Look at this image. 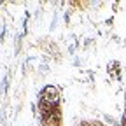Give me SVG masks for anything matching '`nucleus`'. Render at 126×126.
Instances as JSON below:
<instances>
[{
    "mask_svg": "<svg viewBox=\"0 0 126 126\" xmlns=\"http://www.w3.org/2000/svg\"><path fill=\"white\" fill-rule=\"evenodd\" d=\"M56 25H58V14H54V16H53V19H51V25H49V28H51V30H54V28H56Z\"/></svg>",
    "mask_w": 126,
    "mask_h": 126,
    "instance_id": "nucleus-4",
    "label": "nucleus"
},
{
    "mask_svg": "<svg viewBox=\"0 0 126 126\" xmlns=\"http://www.w3.org/2000/svg\"><path fill=\"white\" fill-rule=\"evenodd\" d=\"M5 33H7V26L4 25V26H2V32H0V42H4V39H5Z\"/></svg>",
    "mask_w": 126,
    "mask_h": 126,
    "instance_id": "nucleus-5",
    "label": "nucleus"
},
{
    "mask_svg": "<svg viewBox=\"0 0 126 126\" xmlns=\"http://www.w3.org/2000/svg\"><path fill=\"white\" fill-rule=\"evenodd\" d=\"M103 123L105 124H110V126H114L116 124V119L112 116H109V114H103Z\"/></svg>",
    "mask_w": 126,
    "mask_h": 126,
    "instance_id": "nucleus-2",
    "label": "nucleus"
},
{
    "mask_svg": "<svg viewBox=\"0 0 126 126\" xmlns=\"http://www.w3.org/2000/svg\"><path fill=\"white\" fill-rule=\"evenodd\" d=\"M91 44H94V40H93V39H86V40H84V47H89Z\"/></svg>",
    "mask_w": 126,
    "mask_h": 126,
    "instance_id": "nucleus-8",
    "label": "nucleus"
},
{
    "mask_svg": "<svg viewBox=\"0 0 126 126\" xmlns=\"http://www.w3.org/2000/svg\"><path fill=\"white\" fill-rule=\"evenodd\" d=\"M112 23H114V18H109V19H105V25H109V26H112Z\"/></svg>",
    "mask_w": 126,
    "mask_h": 126,
    "instance_id": "nucleus-10",
    "label": "nucleus"
},
{
    "mask_svg": "<svg viewBox=\"0 0 126 126\" xmlns=\"http://www.w3.org/2000/svg\"><path fill=\"white\" fill-rule=\"evenodd\" d=\"M39 70L44 75V74H47V70H49V65H47V63H42V65H39Z\"/></svg>",
    "mask_w": 126,
    "mask_h": 126,
    "instance_id": "nucleus-3",
    "label": "nucleus"
},
{
    "mask_svg": "<svg viewBox=\"0 0 126 126\" xmlns=\"http://www.w3.org/2000/svg\"><path fill=\"white\" fill-rule=\"evenodd\" d=\"M30 109H32V112H33V116H37V107H35V103H32Z\"/></svg>",
    "mask_w": 126,
    "mask_h": 126,
    "instance_id": "nucleus-9",
    "label": "nucleus"
},
{
    "mask_svg": "<svg viewBox=\"0 0 126 126\" xmlns=\"http://www.w3.org/2000/svg\"><path fill=\"white\" fill-rule=\"evenodd\" d=\"M63 19H65V25H68V23H70V11H67V12H65V18H63Z\"/></svg>",
    "mask_w": 126,
    "mask_h": 126,
    "instance_id": "nucleus-7",
    "label": "nucleus"
},
{
    "mask_svg": "<svg viewBox=\"0 0 126 126\" xmlns=\"http://www.w3.org/2000/svg\"><path fill=\"white\" fill-rule=\"evenodd\" d=\"M72 63H74V67H81V65H82V60L79 58V56H75V60H74Z\"/></svg>",
    "mask_w": 126,
    "mask_h": 126,
    "instance_id": "nucleus-6",
    "label": "nucleus"
},
{
    "mask_svg": "<svg viewBox=\"0 0 126 126\" xmlns=\"http://www.w3.org/2000/svg\"><path fill=\"white\" fill-rule=\"evenodd\" d=\"M7 88H9V75L5 74L4 79H2V84H0V93L5 94V93H7Z\"/></svg>",
    "mask_w": 126,
    "mask_h": 126,
    "instance_id": "nucleus-1",
    "label": "nucleus"
}]
</instances>
